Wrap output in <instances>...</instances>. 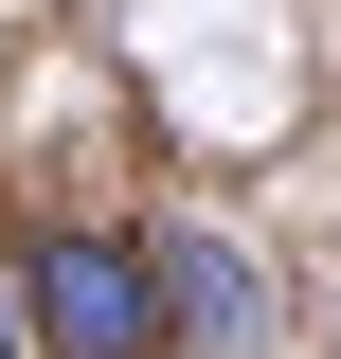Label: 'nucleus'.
Wrapping results in <instances>:
<instances>
[{
	"mask_svg": "<svg viewBox=\"0 0 341 359\" xmlns=\"http://www.w3.org/2000/svg\"><path fill=\"white\" fill-rule=\"evenodd\" d=\"M162 287H180V341L269 359V287H252V252H234V233H162Z\"/></svg>",
	"mask_w": 341,
	"mask_h": 359,
	"instance_id": "nucleus-2",
	"label": "nucleus"
},
{
	"mask_svg": "<svg viewBox=\"0 0 341 359\" xmlns=\"http://www.w3.org/2000/svg\"><path fill=\"white\" fill-rule=\"evenodd\" d=\"M162 323H180L162 252H126V233H54V252H36V341L54 359H144Z\"/></svg>",
	"mask_w": 341,
	"mask_h": 359,
	"instance_id": "nucleus-1",
	"label": "nucleus"
},
{
	"mask_svg": "<svg viewBox=\"0 0 341 359\" xmlns=\"http://www.w3.org/2000/svg\"><path fill=\"white\" fill-rule=\"evenodd\" d=\"M0 359H54L36 341V269H0Z\"/></svg>",
	"mask_w": 341,
	"mask_h": 359,
	"instance_id": "nucleus-3",
	"label": "nucleus"
}]
</instances>
